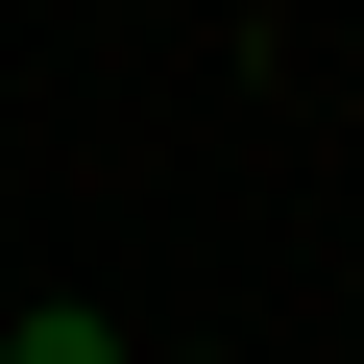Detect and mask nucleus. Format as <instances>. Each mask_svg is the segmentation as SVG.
Here are the masks:
<instances>
[{
    "instance_id": "obj_1",
    "label": "nucleus",
    "mask_w": 364,
    "mask_h": 364,
    "mask_svg": "<svg viewBox=\"0 0 364 364\" xmlns=\"http://www.w3.org/2000/svg\"><path fill=\"white\" fill-rule=\"evenodd\" d=\"M0 364H146V340H122V316H25Z\"/></svg>"
},
{
    "instance_id": "obj_2",
    "label": "nucleus",
    "mask_w": 364,
    "mask_h": 364,
    "mask_svg": "<svg viewBox=\"0 0 364 364\" xmlns=\"http://www.w3.org/2000/svg\"><path fill=\"white\" fill-rule=\"evenodd\" d=\"M146 364H170V340H146Z\"/></svg>"
}]
</instances>
